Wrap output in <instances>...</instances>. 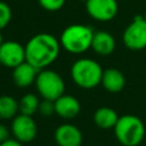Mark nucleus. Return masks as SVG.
I'll list each match as a JSON object with an SVG mask.
<instances>
[{
  "instance_id": "nucleus-25",
  "label": "nucleus",
  "mask_w": 146,
  "mask_h": 146,
  "mask_svg": "<svg viewBox=\"0 0 146 146\" xmlns=\"http://www.w3.org/2000/svg\"><path fill=\"white\" fill-rule=\"evenodd\" d=\"M82 1H87V0H82Z\"/></svg>"
},
{
  "instance_id": "nucleus-12",
  "label": "nucleus",
  "mask_w": 146,
  "mask_h": 146,
  "mask_svg": "<svg viewBox=\"0 0 146 146\" xmlns=\"http://www.w3.org/2000/svg\"><path fill=\"white\" fill-rule=\"evenodd\" d=\"M55 113L63 119H73L80 113V103L72 95H62L55 102Z\"/></svg>"
},
{
  "instance_id": "nucleus-16",
  "label": "nucleus",
  "mask_w": 146,
  "mask_h": 146,
  "mask_svg": "<svg viewBox=\"0 0 146 146\" xmlns=\"http://www.w3.org/2000/svg\"><path fill=\"white\" fill-rule=\"evenodd\" d=\"M19 112L18 102L8 95L0 96V119H14Z\"/></svg>"
},
{
  "instance_id": "nucleus-7",
  "label": "nucleus",
  "mask_w": 146,
  "mask_h": 146,
  "mask_svg": "<svg viewBox=\"0 0 146 146\" xmlns=\"http://www.w3.org/2000/svg\"><path fill=\"white\" fill-rule=\"evenodd\" d=\"M11 132L18 141L22 144L32 141L38 132L35 121L32 116L25 114H17L11 122Z\"/></svg>"
},
{
  "instance_id": "nucleus-23",
  "label": "nucleus",
  "mask_w": 146,
  "mask_h": 146,
  "mask_svg": "<svg viewBox=\"0 0 146 146\" xmlns=\"http://www.w3.org/2000/svg\"><path fill=\"white\" fill-rule=\"evenodd\" d=\"M2 42H3V38H2V34L0 33V46L2 44Z\"/></svg>"
},
{
  "instance_id": "nucleus-6",
  "label": "nucleus",
  "mask_w": 146,
  "mask_h": 146,
  "mask_svg": "<svg viewBox=\"0 0 146 146\" xmlns=\"http://www.w3.org/2000/svg\"><path fill=\"white\" fill-rule=\"evenodd\" d=\"M123 42L131 50L146 48V21L137 16L123 32Z\"/></svg>"
},
{
  "instance_id": "nucleus-17",
  "label": "nucleus",
  "mask_w": 146,
  "mask_h": 146,
  "mask_svg": "<svg viewBox=\"0 0 146 146\" xmlns=\"http://www.w3.org/2000/svg\"><path fill=\"white\" fill-rule=\"evenodd\" d=\"M18 105H19L21 114H25V115L32 116L35 112L39 111L40 100H39L36 95H34V94H26L19 100Z\"/></svg>"
},
{
  "instance_id": "nucleus-2",
  "label": "nucleus",
  "mask_w": 146,
  "mask_h": 146,
  "mask_svg": "<svg viewBox=\"0 0 146 146\" xmlns=\"http://www.w3.org/2000/svg\"><path fill=\"white\" fill-rule=\"evenodd\" d=\"M94 36V31L82 24H73L67 26L60 35L62 47L74 55L83 54L89 48H91V41Z\"/></svg>"
},
{
  "instance_id": "nucleus-3",
  "label": "nucleus",
  "mask_w": 146,
  "mask_h": 146,
  "mask_svg": "<svg viewBox=\"0 0 146 146\" xmlns=\"http://www.w3.org/2000/svg\"><path fill=\"white\" fill-rule=\"evenodd\" d=\"M102 66L91 58H81L71 67V76L74 83L83 89H92L102 82Z\"/></svg>"
},
{
  "instance_id": "nucleus-19",
  "label": "nucleus",
  "mask_w": 146,
  "mask_h": 146,
  "mask_svg": "<svg viewBox=\"0 0 146 146\" xmlns=\"http://www.w3.org/2000/svg\"><path fill=\"white\" fill-rule=\"evenodd\" d=\"M38 1L39 5L48 11H57L65 3V0H38Z\"/></svg>"
},
{
  "instance_id": "nucleus-4",
  "label": "nucleus",
  "mask_w": 146,
  "mask_h": 146,
  "mask_svg": "<svg viewBox=\"0 0 146 146\" xmlns=\"http://www.w3.org/2000/svg\"><path fill=\"white\" fill-rule=\"evenodd\" d=\"M114 133L123 146H137L144 139L145 127L139 117L127 114L119 117L114 127Z\"/></svg>"
},
{
  "instance_id": "nucleus-10",
  "label": "nucleus",
  "mask_w": 146,
  "mask_h": 146,
  "mask_svg": "<svg viewBox=\"0 0 146 146\" xmlns=\"http://www.w3.org/2000/svg\"><path fill=\"white\" fill-rule=\"evenodd\" d=\"M55 141L58 146H81L82 133L73 124H62L55 131Z\"/></svg>"
},
{
  "instance_id": "nucleus-21",
  "label": "nucleus",
  "mask_w": 146,
  "mask_h": 146,
  "mask_svg": "<svg viewBox=\"0 0 146 146\" xmlns=\"http://www.w3.org/2000/svg\"><path fill=\"white\" fill-rule=\"evenodd\" d=\"M9 138V130L3 124H0V144Z\"/></svg>"
},
{
  "instance_id": "nucleus-14",
  "label": "nucleus",
  "mask_w": 146,
  "mask_h": 146,
  "mask_svg": "<svg viewBox=\"0 0 146 146\" xmlns=\"http://www.w3.org/2000/svg\"><path fill=\"white\" fill-rule=\"evenodd\" d=\"M104 88L110 92H119L124 88L125 79L122 72H120L116 68H107L103 72L102 82Z\"/></svg>"
},
{
  "instance_id": "nucleus-24",
  "label": "nucleus",
  "mask_w": 146,
  "mask_h": 146,
  "mask_svg": "<svg viewBox=\"0 0 146 146\" xmlns=\"http://www.w3.org/2000/svg\"><path fill=\"white\" fill-rule=\"evenodd\" d=\"M144 18H145V21H146V14H145V17H144Z\"/></svg>"
},
{
  "instance_id": "nucleus-9",
  "label": "nucleus",
  "mask_w": 146,
  "mask_h": 146,
  "mask_svg": "<svg viewBox=\"0 0 146 146\" xmlns=\"http://www.w3.org/2000/svg\"><path fill=\"white\" fill-rule=\"evenodd\" d=\"M23 62H25V47L17 41H3L0 46V63L14 68Z\"/></svg>"
},
{
  "instance_id": "nucleus-8",
  "label": "nucleus",
  "mask_w": 146,
  "mask_h": 146,
  "mask_svg": "<svg viewBox=\"0 0 146 146\" xmlns=\"http://www.w3.org/2000/svg\"><path fill=\"white\" fill-rule=\"evenodd\" d=\"M86 2L88 14L96 21L107 22L117 14L116 0H87Z\"/></svg>"
},
{
  "instance_id": "nucleus-22",
  "label": "nucleus",
  "mask_w": 146,
  "mask_h": 146,
  "mask_svg": "<svg viewBox=\"0 0 146 146\" xmlns=\"http://www.w3.org/2000/svg\"><path fill=\"white\" fill-rule=\"evenodd\" d=\"M0 146H23V144L21 141H18L17 139H10V138H8L7 140L2 141L0 144Z\"/></svg>"
},
{
  "instance_id": "nucleus-18",
  "label": "nucleus",
  "mask_w": 146,
  "mask_h": 146,
  "mask_svg": "<svg viewBox=\"0 0 146 146\" xmlns=\"http://www.w3.org/2000/svg\"><path fill=\"white\" fill-rule=\"evenodd\" d=\"M11 19V9L10 7L3 2L0 1V30L5 29Z\"/></svg>"
},
{
  "instance_id": "nucleus-20",
  "label": "nucleus",
  "mask_w": 146,
  "mask_h": 146,
  "mask_svg": "<svg viewBox=\"0 0 146 146\" xmlns=\"http://www.w3.org/2000/svg\"><path fill=\"white\" fill-rule=\"evenodd\" d=\"M39 111L42 115L44 116H49L51 115L52 113H55V104L52 100H48V99H44L42 103H40V106H39Z\"/></svg>"
},
{
  "instance_id": "nucleus-13",
  "label": "nucleus",
  "mask_w": 146,
  "mask_h": 146,
  "mask_svg": "<svg viewBox=\"0 0 146 146\" xmlns=\"http://www.w3.org/2000/svg\"><path fill=\"white\" fill-rule=\"evenodd\" d=\"M91 48L96 54L106 56L114 51L115 40L111 33L106 31H97V32H94Z\"/></svg>"
},
{
  "instance_id": "nucleus-11",
  "label": "nucleus",
  "mask_w": 146,
  "mask_h": 146,
  "mask_svg": "<svg viewBox=\"0 0 146 146\" xmlns=\"http://www.w3.org/2000/svg\"><path fill=\"white\" fill-rule=\"evenodd\" d=\"M39 70L34 67L29 62H23L22 64L14 67L13 71V80L15 84L19 88H26L30 87L33 82H35Z\"/></svg>"
},
{
  "instance_id": "nucleus-5",
  "label": "nucleus",
  "mask_w": 146,
  "mask_h": 146,
  "mask_svg": "<svg viewBox=\"0 0 146 146\" xmlns=\"http://www.w3.org/2000/svg\"><path fill=\"white\" fill-rule=\"evenodd\" d=\"M35 86L38 92L43 99L55 102L62 95H64L65 83L63 78L51 70H42L38 73Z\"/></svg>"
},
{
  "instance_id": "nucleus-1",
  "label": "nucleus",
  "mask_w": 146,
  "mask_h": 146,
  "mask_svg": "<svg viewBox=\"0 0 146 146\" xmlns=\"http://www.w3.org/2000/svg\"><path fill=\"white\" fill-rule=\"evenodd\" d=\"M59 41L49 33H39L25 44V60L38 70L52 64L59 55Z\"/></svg>"
},
{
  "instance_id": "nucleus-15",
  "label": "nucleus",
  "mask_w": 146,
  "mask_h": 146,
  "mask_svg": "<svg viewBox=\"0 0 146 146\" xmlns=\"http://www.w3.org/2000/svg\"><path fill=\"white\" fill-rule=\"evenodd\" d=\"M117 120V113L110 107H100L94 114V122L102 129L114 128Z\"/></svg>"
}]
</instances>
